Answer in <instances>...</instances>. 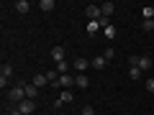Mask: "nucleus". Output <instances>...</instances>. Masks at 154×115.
Segmentation results:
<instances>
[{
  "instance_id": "7",
  "label": "nucleus",
  "mask_w": 154,
  "mask_h": 115,
  "mask_svg": "<svg viewBox=\"0 0 154 115\" xmlns=\"http://www.w3.org/2000/svg\"><path fill=\"white\" fill-rule=\"evenodd\" d=\"M31 84H36V87L41 90V87H46V84H49V79H46V74H33Z\"/></svg>"
},
{
  "instance_id": "27",
  "label": "nucleus",
  "mask_w": 154,
  "mask_h": 115,
  "mask_svg": "<svg viewBox=\"0 0 154 115\" xmlns=\"http://www.w3.org/2000/svg\"><path fill=\"white\" fill-rule=\"evenodd\" d=\"M152 115H154V108H152Z\"/></svg>"
},
{
  "instance_id": "18",
  "label": "nucleus",
  "mask_w": 154,
  "mask_h": 115,
  "mask_svg": "<svg viewBox=\"0 0 154 115\" xmlns=\"http://www.w3.org/2000/svg\"><path fill=\"white\" fill-rule=\"evenodd\" d=\"M95 31H103L98 21H88V33H95Z\"/></svg>"
},
{
  "instance_id": "25",
  "label": "nucleus",
  "mask_w": 154,
  "mask_h": 115,
  "mask_svg": "<svg viewBox=\"0 0 154 115\" xmlns=\"http://www.w3.org/2000/svg\"><path fill=\"white\" fill-rule=\"evenodd\" d=\"M82 115H95V110L90 108V105H85V108H82Z\"/></svg>"
},
{
  "instance_id": "10",
  "label": "nucleus",
  "mask_w": 154,
  "mask_h": 115,
  "mask_svg": "<svg viewBox=\"0 0 154 115\" xmlns=\"http://www.w3.org/2000/svg\"><path fill=\"white\" fill-rule=\"evenodd\" d=\"M23 90H26V97H28V100H36V95H38V87H36V84H23Z\"/></svg>"
},
{
  "instance_id": "21",
  "label": "nucleus",
  "mask_w": 154,
  "mask_h": 115,
  "mask_svg": "<svg viewBox=\"0 0 154 115\" xmlns=\"http://www.w3.org/2000/svg\"><path fill=\"white\" fill-rule=\"evenodd\" d=\"M67 69H69V64H67V61H59V64H57V72H59V77H62V74H69Z\"/></svg>"
},
{
  "instance_id": "28",
  "label": "nucleus",
  "mask_w": 154,
  "mask_h": 115,
  "mask_svg": "<svg viewBox=\"0 0 154 115\" xmlns=\"http://www.w3.org/2000/svg\"><path fill=\"white\" fill-rule=\"evenodd\" d=\"M103 115H108V113H103Z\"/></svg>"
},
{
  "instance_id": "23",
  "label": "nucleus",
  "mask_w": 154,
  "mask_h": 115,
  "mask_svg": "<svg viewBox=\"0 0 154 115\" xmlns=\"http://www.w3.org/2000/svg\"><path fill=\"white\" fill-rule=\"evenodd\" d=\"M141 28L144 31H154V21H141Z\"/></svg>"
},
{
  "instance_id": "17",
  "label": "nucleus",
  "mask_w": 154,
  "mask_h": 115,
  "mask_svg": "<svg viewBox=\"0 0 154 115\" xmlns=\"http://www.w3.org/2000/svg\"><path fill=\"white\" fill-rule=\"evenodd\" d=\"M141 16L144 21H154V8H141Z\"/></svg>"
},
{
  "instance_id": "6",
  "label": "nucleus",
  "mask_w": 154,
  "mask_h": 115,
  "mask_svg": "<svg viewBox=\"0 0 154 115\" xmlns=\"http://www.w3.org/2000/svg\"><path fill=\"white\" fill-rule=\"evenodd\" d=\"M88 59H85V56H77L75 61H72V69H77V74H85V69H88Z\"/></svg>"
},
{
  "instance_id": "16",
  "label": "nucleus",
  "mask_w": 154,
  "mask_h": 115,
  "mask_svg": "<svg viewBox=\"0 0 154 115\" xmlns=\"http://www.w3.org/2000/svg\"><path fill=\"white\" fill-rule=\"evenodd\" d=\"M103 36H105V38H108V41H110V38H116V28H113V26H110V23H108V26H105V28H103Z\"/></svg>"
},
{
  "instance_id": "1",
  "label": "nucleus",
  "mask_w": 154,
  "mask_h": 115,
  "mask_svg": "<svg viewBox=\"0 0 154 115\" xmlns=\"http://www.w3.org/2000/svg\"><path fill=\"white\" fill-rule=\"evenodd\" d=\"M8 100H11L13 105H21L23 100H26V90H23V84H16V87L8 90Z\"/></svg>"
},
{
  "instance_id": "3",
  "label": "nucleus",
  "mask_w": 154,
  "mask_h": 115,
  "mask_svg": "<svg viewBox=\"0 0 154 115\" xmlns=\"http://www.w3.org/2000/svg\"><path fill=\"white\" fill-rule=\"evenodd\" d=\"M16 108H18V110H21V113H23V115H31V113H33V110H36V100H28V97H26V100H23V102H21V105H16Z\"/></svg>"
},
{
  "instance_id": "12",
  "label": "nucleus",
  "mask_w": 154,
  "mask_h": 115,
  "mask_svg": "<svg viewBox=\"0 0 154 115\" xmlns=\"http://www.w3.org/2000/svg\"><path fill=\"white\" fill-rule=\"evenodd\" d=\"M152 64H154V61L152 59H149V56H139V69H152Z\"/></svg>"
},
{
  "instance_id": "26",
  "label": "nucleus",
  "mask_w": 154,
  "mask_h": 115,
  "mask_svg": "<svg viewBox=\"0 0 154 115\" xmlns=\"http://www.w3.org/2000/svg\"><path fill=\"white\" fill-rule=\"evenodd\" d=\"M11 115H23V113H21L18 108H13V110H11Z\"/></svg>"
},
{
  "instance_id": "22",
  "label": "nucleus",
  "mask_w": 154,
  "mask_h": 115,
  "mask_svg": "<svg viewBox=\"0 0 154 115\" xmlns=\"http://www.w3.org/2000/svg\"><path fill=\"white\" fill-rule=\"evenodd\" d=\"M113 56H116V51H113V49H110V46H108V49L103 51V59H105V61H110V59H113Z\"/></svg>"
},
{
  "instance_id": "20",
  "label": "nucleus",
  "mask_w": 154,
  "mask_h": 115,
  "mask_svg": "<svg viewBox=\"0 0 154 115\" xmlns=\"http://www.w3.org/2000/svg\"><path fill=\"white\" fill-rule=\"evenodd\" d=\"M90 64H93L95 69H103V66H105V59H103V56H95V59L90 61Z\"/></svg>"
},
{
  "instance_id": "9",
  "label": "nucleus",
  "mask_w": 154,
  "mask_h": 115,
  "mask_svg": "<svg viewBox=\"0 0 154 115\" xmlns=\"http://www.w3.org/2000/svg\"><path fill=\"white\" fill-rule=\"evenodd\" d=\"M51 59L59 64V61H64V46H54L51 49Z\"/></svg>"
},
{
  "instance_id": "14",
  "label": "nucleus",
  "mask_w": 154,
  "mask_h": 115,
  "mask_svg": "<svg viewBox=\"0 0 154 115\" xmlns=\"http://www.w3.org/2000/svg\"><path fill=\"white\" fill-rule=\"evenodd\" d=\"M54 5H57L54 0H41V3H38V8H41V10H44V13H49V10H54Z\"/></svg>"
},
{
  "instance_id": "24",
  "label": "nucleus",
  "mask_w": 154,
  "mask_h": 115,
  "mask_svg": "<svg viewBox=\"0 0 154 115\" xmlns=\"http://www.w3.org/2000/svg\"><path fill=\"white\" fill-rule=\"evenodd\" d=\"M146 90H149V92H154V77H149V79H146Z\"/></svg>"
},
{
  "instance_id": "11",
  "label": "nucleus",
  "mask_w": 154,
  "mask_h": 115,
  "mask_svg": "<svg viewBox=\"0 0 154 115\" xmlns=\"http://www.w3.org/2000/svg\"><path fill=\"white\" fill-rule=\"evenodd\" d=\"M88 84H90L88 74H77V77H75V87H88Z\"/></svg>"
},
{
  "instance_id": "19",
  "label": "nucleus",
  "mask_w": 154,
  "mask_h": 115,
  "mask_svg": "<svg viewBox=\"0 0 154 115\" xmlns=\"http://www.w3.org/2000/svg\"><path fill=\"white\" fill-rule=\"evenodd\" d=\"M128 77H131V79H139V77H141V69H139V66H128Z\"/></svg>"
},
{
  "instance_id": "2",
  "label": "nucleus",
  "mask_w": 154,
  "mask_h": 115,
  "mask_svg": "<svg viewBox=\"0 0 154 115\" xmlns=\"http://www.w3.org/2000/svg\"><path fill=\"white\" fill-rule=\"evenodd\" d=\"M11 77H13V66L11 64H3L0 66V87L5 90V84L11 82Z\"/></svg>"
},
{
  "instance_id": "5",
  "label": "nucleus",
  "mask_w": 154,
  "mask_h": 115,
  "mask_svg": "<svg viewBox=\"0 0 154 115\" xmlns=\"http://www.w3.org/2000/svg\"><path fill=\"white\" fill-rule=\"evenodd\" d=\"M72 100H75V95H72V92H69V90H64V92H62V95H59V97H57V100H54V108H62V105H64V102H67V105H69V102H72Z\"/></svg>"
},
{
  "instance_id": "13",
  "label": "nucleus",
  "mask_w": 154,
  "mask_h": 115,
  "mask_svg": "<svg viewBox=\"0 0 154 115\" xmlns=\"http://www.w3.org/2000/svg\"><path fill=\"white\" fill-rule=\"evenodd\" d=\"M13 8H16L18 13H28V8H31V3H28V0H18V3H16Z\"/></svg>"
},
{
  "instance_id": "15",
  "label": "nucleus",
  "mask_w": 154,
  "mask_h": 115,
  "mask_svg": "<svg viewBox=\"0 0 154 115\" xmlns=\"http://www.w3.org/2000/svg\"><path fill=\"white\" fill-rule=\"evenodd\" d=\"M100 10H103V18H108L110 13L116 10V5H113V3H105V5H100Z\"/></svg>"
},
{
  "instance_id": "4",
  "label": "nucleus",
  "mask_w": 154,
  "mask_h": 115,
  "mask_svg": "<svg viewBox=\"0 0 154 115\" xmlns=\"http://www.w3.org/2000/svg\"><path fill=\"white\" fill-rule=\"evenodd\" d=\"M85 13H88L90 21H100V18H103V10H100V5H93V3L85 8Z\"/></svg>"
},
{
  "instance_id": "8",
  "label": "nucleus",
  "mask_w": 154,
  "mask_h": 115,
  "mask_svg": "<svg viewBox=\"0 0 154 115\" xmlns=\"http://www.w3.org/2000/svg\"><path fill=\"white\" fill-rule=\"evenodd\" d=\"M59 87H67V90L75 87V77H72V74H62L59 77Z\"/></svg>"
}]
</instances>
